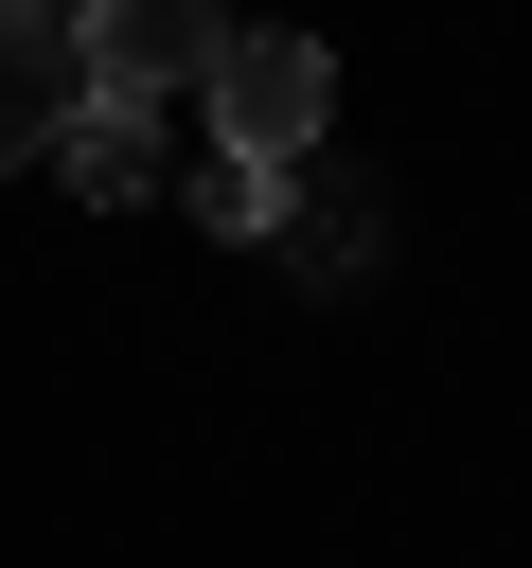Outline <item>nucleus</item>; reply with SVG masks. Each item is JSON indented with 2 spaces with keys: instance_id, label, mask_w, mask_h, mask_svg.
<instances>
[{
  "instance_id": "obj_5",
  "label": "nucleus",
  "mask_w": 532,
  "mask_h": 568,
  "mask_svg": "<svg viewBox=\"0 0 532 568\" xmlns=\"http://www.w3.org/2000/svg\"><path fill=\"white\" fill-rule=\"evenodd\" d=\"M266 213H284V160L213 142V160H195V231H266Z\"/></svg>"
},
{
  "instance_id": "obj_3",
  "label": "nucleus",
  "mask_w": 532,
  "mask_h": 568,
  "mask_svg": "<svg viewBox=\"0 0 532 568\" xmlns=\"http://www.w3.org/2000/svg\"><path fill=\"white\" fill-rule=\"evenodd\" d=\"M71 106H89V36H71V0H0V160H53Z\"/></svg>"
},
{
  "instance_id": "obj_4",
  "label": "nucleus",
  "mask_w": 532,
  "mask_h": 568,
  "mask_svg": "<svg viewBox=\"0 0 532 568\" xmlns=\"http://www.w3.org/2000/svg\"><path fill=\"white\" fill-rule=\"evenodd\" d=\"M53 142H71V195H160V142H142V106H106V89H89Z\"/></svg>"
},
{
  "instance_id": "obj_1",
  "label": "nucleus",
  "mask_w": 532,
  "mask_h": 568,
  "mask_svg": "<svg viewBox=\"0 0 532 568\" xmlns=\"http://www.w3.org/2000/svg\"><path fill=\"white\" fill-rule=\"evenodd\" d=\"M195 89H213V142H248V160H319V124H337V53L319 36H248L231 18Z\"/></svg>"
},
{
  "instance_id": "obj_2",
  "label": "nucleus",
  "mask_w": 532,
  "mask_h": 568,
  "mask_svg": "<svg viewBox=\"0 0 532 568\" xmlns=\"http://www.w3.org/2000/svg\"><path fill=\"white\" fill-rule=\"evenodd\" d=\"M71 36H89V89L106 106H160V89H195L213 71V0H71Z\"/></svg>"
}]
</instances>
